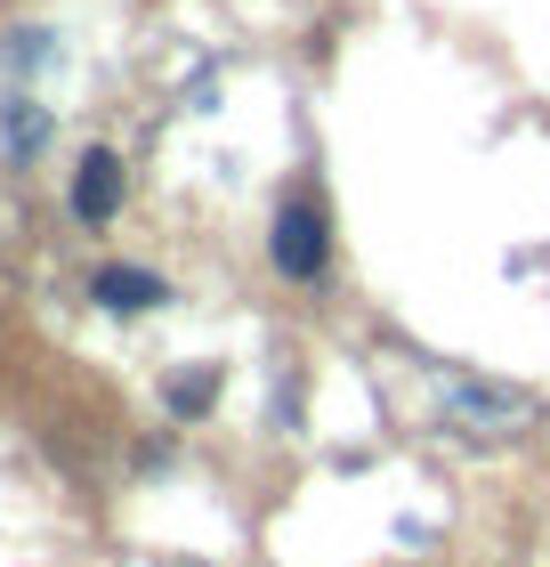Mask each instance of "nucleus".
<instances>
[{"instance_id": "2", "label": "nucleus", "mask_w": 550, "mask_h": 567, "mask_svg": "<svg viewBox=\"0 0 550 567\" xmlns=\"http://www.w3.org/2000/svg\"><path fill=\"white\" fill-rule=\"evenodd\" d=\"M114 203H122V163L97 146V154H82V178H73V219L97 227V219H114Z\"/></svg>"}, {"instance_id": "3", "label": "nucleus", "mask_w": 550, "mask_h": 567, "mask_svg": "<svg viewBox=\"0 0 550 567\" xmlns=\"http://www.w3.org/2000/svg\"><path fill=\"white\" fill-rule=\"evenodd\" d=\"M97 300H106V308H154V300H163V276H146V268H106V276H97Z\"/></svg>"}, {"instance_id": "1", "label": "nucleus", "mask_w": 550, "mask_h": 567, "mask_svg": "<svg viewBox=\"0 0 550 567\" xmlns=\"http://www.w3.org/2000/svg\"><path fill=\"white\" fill-rule=\"evenodd\" d=\"M324 251H332L324 212H316V203H283V212H276V268L308 284V276H324Z\"/></svg>"}]
</instances>
